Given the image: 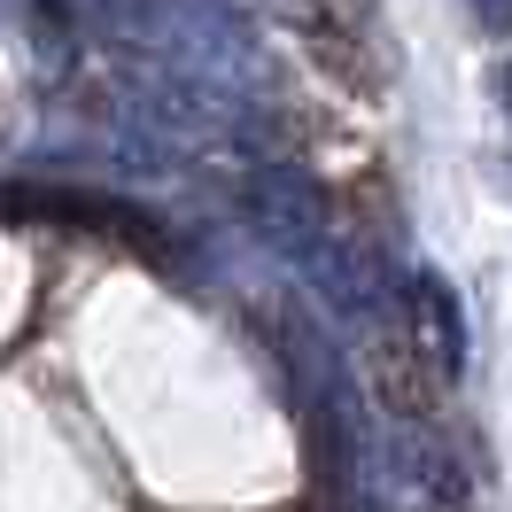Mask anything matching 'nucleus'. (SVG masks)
Segmentation results:
<instances>
[{"label":"nucleus","instance_id":"obj_1","mask_svg":"<svg viewBox=\"0 0 512 512\" xmlns=\"http://www.w3.org/2000/svg\"><path fill=\"white\" fill-rule=\"evenodd\" d=\"M412 311H419V350H427V365H435L443 381H458V373H466V319H458V295H450L443 272H419L412 280Z\"/></svg>","mask_w":512,"mask_h":512},{"label":"nucleus","instance_id":"obj_2","mask_svg":"<svg viewBox=\"0 0 512 512\" xmlns=\"http://www.w3.org/2000/svg\"><path fill=\"white\" fill-rule=\"evenodd\" d=\"M505 109H512V70H505Z\"/></svg>","mask_w":512,"mask_h":512}]
</instances>
